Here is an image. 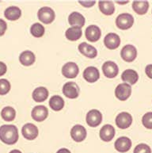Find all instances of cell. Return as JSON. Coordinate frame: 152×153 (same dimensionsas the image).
I'll return each instance as SVG.
<instances>
[{
  "label": "cell",
  "mask_w": 152,
  "mask_h": 153,
  "mask_svg": "<svg viewBox=\"0 0 152 153\" xmlns=\"http://www.w3.org/2000/svg\"><path fill=\"white\" fill-rule=\"evenodd\" d=\"M80 3V4L82 5V6H83L84 7H87V8H89V7H93V5L95 4V1H79V2Z\"/></svg>",
  "instance_id": "obj_36"
},
{
  "label": "cell",
  "mask_w": 152,
  "mask_h": 153,
  "mask_svg": "<svg viewBox=\"0 0 152 153\" xmlns=\"http://www.w3.org/2000/svg\"><path fill=\"white\" fill-rule=\"evenodd\" d=\"M102 71L105 77L109 78V79H113L118 75V66L114 62L106 61L102 65Z\"/></svg>",
  "instance_id": "obj_9"
},
{
  "label": "cell",
  "mask_w": 152,
  "mask_h": 153,
  "mask_svg": "<svg viewBox=\"0 0 152 153\" xmlns=\"http://www.w3.org/2000/svg\"><path fill=\"white\" fill-rule=\"evenodd\" d=\"M16 116V111L13 107L7 106L2 109L1 112L2 118L6 121H13Z\"/></svg>",
  "instance_id": "obj_29"
},
{
  "label": "cell",
  "mask_w": 152,
  "mask_h": 153,
  "mask_svg": "<svg viewBox=\"0 0 152 153\" xmlns=\"http://www.w3.org/2000/svg\"><path fill=\"white\" fill-rule=\"evenodd\" d=\"M120 56L125 61L132 62L137 56V50L135 46L132 45H127L121 49Z\"/></svg>",
  "instance_id": "obj_11"
},
{
  "label": "cell",
  "mask_w": 152,
  "mask_h": 153,
  "mask_svg": "<svg viewBox=\"0 0 152 153\" xmlns=\"http://www.w3.org/2000/svg\"><path fill=\"white\" fill-rule=\"evenodd\" d=\"M102 115L99 110H91L86 115V123L90 127L95 128L102 123Z\"/></svg>",
  "instance_id": "obj_6"
},
{
  "label": "cell",
  "mask_w": 152,
  "mask_h": 153,
  "mask_svg": "<svg viewBox=\"0 0 152 153\" xmlns=\"http://www.w3.org/2000/svg\"><path fill=\"white\" fill-rule=\"evenodd\" d=\"M31 115L34 121L41 122L48 117V110L44 105H36L33 109Z\"/></svg>",
  "instance_id": "obj_13"
},
{
  "label": "cell",
  "mask_w": 152,
  "mask_h": 153,
  "mask_svg": "<svg viewBox=\"0 0 152 153\" xmlns=\"http://www.w3.org/2000/svg\"><path fill=\"white\" fill-rule=\"evenodd\" d=\"M121 79L124 82H127L128 84L129 83L131 86V85L136 84V82L138 81L139 75L136 71L132 69H127L121 75Z\"/></svg>",
  "instance_id": "obj_20"
},
{
  "label": "cell",
  "mask_w": 152,
  "mask_h": 153,
  "mask_svg": "<svg viewBox=\"0 0 152 153\" xmlns=\"http://www.w3.org/2000/svg\"><path fill=\"white\" fill-rule=\"evenodd\" d=\"M18 138V130L15 126L3 125L0 127V140L4 144L9 145L16 144Z\"/></svg>",
  "instance_id": "obj_1"
},
{
  "label": "cell",
  "mask_w": 152,
  "mask_h": 153,
  "mask_svg": "<svg viewBox=\"0 0 152 153\" xmlns=\"http://www.w3.org/2000/svg\"><path fill=\"white\" fill-rule=\"evenodd\" d=\"M132 8L136 14L143 15L148 11L149 2L148 1H134L132 2Z\"/></svg>",
  "instance_id": "obj_27"
},
{
  "label": "cell",
  "mask_w": 152,
  "mask_h": 153,
  "mask_svg": "<svg viewBox=\"0 0 152 153\" xmlns=\"http://www.w3.org/2000/svg\"><path fill=\"white\" fill-rule=\"evenodd\" d=\"M104 44L105 47L110 50L116 49L120 45V38L116 33H108L105 37Z\"/></svg>",
  "instance_id": "obj_14"
},
{
  "label": "cell",
  "mask_w": 152,
  "mask_h": 153,
  "mask_svg": "<svg viewBox=\"0 0 152 153\" xmlns=\"http://www.w3.org/2000/svg\"><path fill=\"white\" fill-rule=\"evenodd\" d=\"M63 93L67 98L74 99L79 94V87L74 82H66L63 87Z\"/></svg>",
  "instance_id": "obj_7"
},
{
  "label": "cell",
  "mask_w": 152,
  "mask_h": 153,
  "mask_svg": "<svg viewBox=\"0 0 152 153\" xmlns=\"http://www.w3.org/2000/svg\"><path fill=\"white\" fill-rule=\"evenodd\" d=\"M37 16H38L39 20L41 21V22L44 23V24H50L55 20L56 14H55L54 10L52 8L44 7H41V9L39 10Z\"/></svg>",
  "instance_id": "obj_3"
},
{
  "label": "cell",
  "mask_w": 152,
  "mask_h": 153,
  "mask_svg": "<svg viewBox=\"0 0 152 153\" xmlns=\"http://www.w3.org/2000/svg\"><path fill=\"white\" fill-rule=\"evenodd\" d=\"M83 78L90 83H93L99 79L100 73L98 69L95 67H88L83 71Z\"/></svg>",
  "instance_id": "obj_17"
},
{
  "label": "cell",
  "mask_w": 152,
  "mask_h": 153,
  "mask_svg": "<svg viewBox=\"0 0 152 153\" xmlns=\"http://www.w3.org/2000/svg\"><path fill=\"white\" fill-rule=\"evenodd\" d=\"M48 97V91L45 87H40L34 90L33 92V98L36 102H42Z\"/></svg>",
  "instance_id": "obj_25"
},
{
  "label": "cell",
  "mask_w": 152,
  "mask_h": 153,
  "mask_svg": "<svg viewBox=\"0 0 152 153\" xmlns=\"http://www.w3.org/2000/svg\"><path fill=\"white\" fill-rule=\"evenodd\" d=\"M86 128L81 125H76L70 130V137L75 142L83 141L86 137Z\"/></svg>",
  "instance_id": "obj_15"
},
{
  "label": "cell",
  "mask_w": 152,
  "mask_h": 153,
  "mask_svg": "<svg viewBox=\"0 0 152 153\" xmlns=\"http://www.w3.org/2000/svg\"><path fill=\"white\" fill-rule=\"evenodd\" d=\"M49 105L54 111H60L64 106V101L60 96L54 95L49 100Z\"/></svg>",
  "instance_id": "obj_28"
},
{
  "label": "cell",
  "mask_w": 152,
  "mask_h": 153,
  "mask_svg": "<svg viewBox=\"0 0 152 153\" xmlns=\"http://www.w3.org/2000/svg\"><path fill=\"white\" fill-rule=\"evenodd\" d=\"M142 122L145 128L152 129V112H148L143 115Z\"/></svg>",
  "instance_id": "obj_32"
},
{
  "label": "cell",
  "mask_w": 152,
  "mask_h": 153,
  "mask_svg": "<svg viewBox=\"0 0 152 153\" xmlns=\"http://www.w3.org/2000/svg\"><path fill=\"white\" fill-rule=\"evenodd\" d=\"M35 55L31 51H24L19 56V61L24 66H30L35 62Z\"/></svg>",
  "instance_id": "obj_22"
},
{
  "label": "cell",
  "mask_w": 152,
  "mask_h": 153,
  "mask_svg": "<svg viewBox=\"0 0 152 153\" xmlns=\"http://www.w3.org/2000/svg\"><path fill=\"white\" fill-rule=\"evenodd\" d=\"M79 72V68L74 62H68L62 68V74L67 79H75Z\"/></svg>",
  "instance_id": "obj_4"
},
{
  "label": "cell",
  "mask_w": 152,
  "mask_h": 153,
  "mask_svg": "<svg viewBox=\"0 0 152 153\" xmlns=\"http://www.w3.org/2000/svg\"><path fill=\"white\" fill-rule=\"evenodd\" d=\"M99 9L105 15H112L115 12V7L112 1H100L98 2Z\"/></svg>",
  "instance_id": "obj_26"
},
{
  "label": "cell",
  "mask_w": 152,
  "mask_h": 153,
  "mask_svg": "<svg viewBox=\"0 0 152 153\" xmlns=\"http://www.w3.org/2000/svg\"><path fill=\"white\" fill-rule=\"evenodd\" d=\"M4 15L7 20L16 21L22 16V10L19 7H7L4 12Z\"/></svg>",
  "instance_id": "obj_23"
},
{
  "label": "cell",
  "mask_w": 152,
  "mask_h": 153,
  "mask_svg": "<svg viewBox=\"0 0 152 153\" xmlns=\"http://www.w3.org/2000/svg\"><path fill=\"white\" fill-rule=\"evenodd\" d=\"M68 22L71 26L82 28L85 25V18L79 12H72L68 17Z\"/></svg>",
  "instance_id": "obj_21"
},
{
  "label": "cell",
  "mask_w": 152,
  "mask_h": 153,
  "mask_svg": "<svg viewBox=\"0 0 152 153\" xmlns=\"http://www.w3.org/2000/svg\"><path fill=\"white\" fill-rule=\"evenodd\" d=\"M132 123V115L127 112L119 114L116 117V125L121 129H125L131 126Z\"/></svg>",
  "instance_id": "obj_10"
},
{
  "label": "cell",
  "mask_w": 152,
  "mask_h": 153,
  "mask_svg": "<svg viewBox=\"0 0 152 153\" xmlns=\"http://www.w3.org/2000/svg\"><path fill=\"white\" fill-rule=\"evenodd\" d=\"M79 50L82 55L86 56V57L90 58H95L98 55V52L93 46L89 45L86 42H82L79 45Z\"/></svg>",
  "instance_id": "obj_19"
},
{
  "label": "cell",
  "mask_w": 152,
  "mask_h": 153,
  "mask_svg": "<svg viewBox=\"0 0 152 153\" xmlns=\"http://www.w3.org/2000/svg\"><path fill=\"white\" fill-rule=\"evenodd\" d=\"M7 71V64H5V63L0 61V76H4L6 72Z\"/></svg>",
  "instance_id": "obj_35"
},
{
  "label": "cell",
  "mask_w": 152,
  "mask_h": 153,
  "mask_svg": "<svg viewBox=\"0 0 152 153\" xmlns=\"http://www.w3.org/2000/svg\"><path fill=\"white\" fill-rule=\"evenodd\" d=\"M115 128L111 125H105L100 130V138L105 142L111 141L115 137Z\"/></svg>",
  "instance_id": "obj_18"
},
{
  "label": "cell",
  "mask_w": 152,
  "mask_h": 153,
  "mask_svg": "<svg viewBox=\"0 0 152 153\" xmlns=\"http://www.w3.org/2000/svg\"><path fill=\"white\" fill-rule=\"evenodd\" d=\"M128 2H129V1H125V2H118V1H117V3H118V4H125V3H128Z\"/></svg>",
  "instance_id": "obj_40"
},
{
  "label": "cell",
  "mask_w": 152,
  "mask_h": 153,
  "mask_svg": "<svg viewBox=\"0 0 152 153\" xmlns=\"http://www.w3.org/2000/svg\"><path fill=\"white\" fill-rule=\"evenodd\" d=\"M44 32H45L44 27L40 23H34L30 28V33L35 37H43Z\"/></svg>",
  "instance_id": "obj_30"
},
{
  "label": "cell",
  "mask_w": 152,
  "mask_h": 153,
  "mask_svg": "<svg viewBox=\"0 0 152 153\" xmlns=\"http://www.w3.org/2000/svg\"><path fill=\"white\" fill-rule=\"evenodd\" d=\"M11 86L10 83L6 79H0V95H5L9 93Z\"/></svg>",
  "instance_id": "obj_31"
},
{
  "label": "cell",
  "mask_w": 152,
  "mask_h": 153,
  "mask_svg": "<svg viewBox=\"0 0 152 153\" xmlns=\"http://www.w3.org/2000/svg\"><path fill=\"white\" fill-rule=\"evenodd\" d=\"M133 153H151V149L148 144H139L135 148Z\"/></svg>",
  "instance_id": "obj_33"
},
{
  "label": "cell",
  "mask_w": 152,
  "mask_h": 153,
  "mask_svg": "<svg viewBox=\"0 0 152 153\" xmlns=\"http://www.w3.org/2000/svg\"><path fill=\"white\" fill-rule=\"evenodd\" d=\"M114 147L116 151L120 153L128 152L132 148V140L127 137H119L114 144Z\"/></svg>",
  "instance_id": "obj_12"
},
{
  "label": "cell",
  "mask_w": 152,
  "mask_h": 153,
  "mask_svg": "<svg viewBox=\"0 0 152 153\" xmlns=\"http://www.w3.org/2000/svg\"><path fill=\"white\" fill-rule=\"evenodd\" d=\"M22 133L26 140H33L38 137L39 130L38 128L35 125L32 123H27L22 127Z\"/></svg>",
  "instance_id": "obj_8"
},
{
  "label": "cell",
  "mask_w": 152,
  "mask_h": 153,
  "mask_svg": "<svg viewBox=\"0 0 152 153\" xmlns=\"http://www.w3.org/2000/svg\"><path fill=\"white\" fill-rule=\"evenodd\" d=\"M10 153H22V152L18 150V149H14V150H12Z\"/></svg>",
  "instance_id": "obj_39"
},
{
  "label": "cell",
  "mask_w": 152,
  "mask_h": 153,
  "mask_svg": "<svg viewBox=\"0 0 152 153\" xmlns=\"http://www.w3.org/2000/svg\"><path fill=\"white\" fill-rule=\"evenodd\" d=\"M145 72L148 77L152 79V64H148V65L146 66Z\"/></svg>",
  "instance_id": "obj_37"
},
{
  "label": "cell",
  "mask_w": 152,
  "mask_h": 153,
  "mask_svg": "<svg viewBox=\"0 0 152 153\" xmlns=\"http://www.w3.org/2000/svg\"><path fill=\"white\" fill-rule=\"evenodd\" d=\"M134 24V18L132 14L124 13L118 15L116 19V26L120 30H128Z\"/></svg>",
  "instance_id": "obj_2"
},
{
  "label": "cell",
  "mask_w": 152,
  "mask_h": 153,
  "mask_svg": "<svg viewBox=\"0 0 152 153\" xmlns=\"http://www.w3.org/2000/svg\"><path fill=\"white\" fill-rule=\"evenodd\" d=\"M7 22L2 19H0V37L3 36L5 34V33L7 31Z\"/></svg>",
  "instance_id": "obj_34"
},
{
  "label": "cell",
  "mask_w": 152,
  "mask_h": 153,
  "mask_svg": "<svg viewBox=\"0 0 152 153\" xmlns=\"http://www.w3.org/2000/svg\"><path fill=\"white\" fill-rule=\"evenodd\" d=\"M56 153H70V152L67 149H61L58 150Z\"/></svg>",
  "instance_id": "obj_38"
},
{
  "label": "cell",
  "mask_w": 152,
  "mask_h": 153,
  "mask_svg": "<svg viewBox=\"0 0 152 153\" xmlns=\"http://www.w3.org/2000/svg\"><path fill=\"white\" fill-rule=\"evenodd\" d=\"M82 35V28L77 27V26H71L69 29H67L66 33H65V36H66L67 39L71 41H78L79 39L81 38Z\"/></svg>",
  "instance_id": "obj_24"
},
{
  "label": "cell",
  "mask_w": 152,
  "mask_h": 153,
  "mask_svg": "<svg viewBox=\"0 0 152 153\" xmlns=\"http://www.w3.org/2000/svg\"><path fill=\"white\" fill-rule=\"evenodd\" d=\"M86 39L90 42H96L101 38L102 32H101L100 28L95 25H91L86 28Z\"/></svg>",
  "instance_id": "obj_16"
},
{
  "label": "cell",
  "mask_w": 152,
  "mask_h": 153,
  "mask_svg": "<svg viewBox=\"0 0 152 153\" xmlns=\"http://www.w3.org/2000/svg\"><path fill=\"white\" fill-rule=\"evenodd\" d=\"M132 94V87L128 83H120L115 90V95L119 100L126 101Z\"/></svg>",
  "instance_id": "obj_5"
}]
</instances>
